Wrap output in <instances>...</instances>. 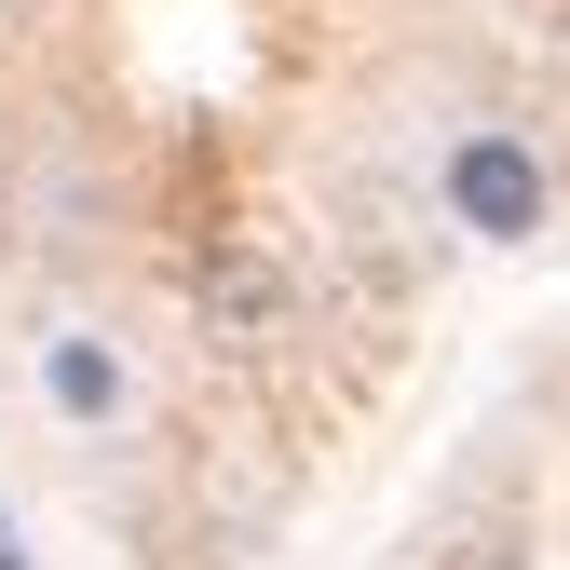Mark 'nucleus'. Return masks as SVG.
<instances>
[{
    "instance_id": "f257e3e1",
    "label": "nucleus",
    "mask_w": 570,
    "mask_h": 570,
    "mask_svg": "<svg viewBox=\"0 0 570 570\" xmlns=\"http://www.w3.org/2000/svg\"><path fill=\"white\" fill-rule=\"evenodd\" d=\"M449 204H462V218H475L489 245H517V232L543 218V164L517 150V136H475V150L449 164Z\"/></svg>"
},
{
    "instance_id": "f03ea898",
    "label": "nucleus",
    "mask_w": 570,
    "mask_h": 570,
    "mask_svg": "<svg viewBox=\"0 0 570 570\" xmlns=\"http://www.w3.org/2000/svg\"><path fill=\"white\" fill-rule=\"evenodd\" d=\"M55 394L68 407H109V353H55Z\"/></svg>"
},
{
    "instance_id": "7ed1b4c3",
    "label": "nucleus",
    "mask_w": 570,
    "mask_h": 570,
    "mask_svg": "<svg viewBox=\"0 0 570 570\" xmlns=\"http://www.w3.org/2000/svg\"><path fill=\"white\" fill-rule=\"evenodd\" d=\"M0 245H14V204H0Z\"/></svg>"
}]
</instances>
